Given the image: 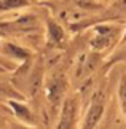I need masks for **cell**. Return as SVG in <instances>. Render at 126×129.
Returning a JSON list of instances; mask_svg holds the SVG:
<instances>
[{
    "instance_id": "obj_1",
    "label": "cell",
    "mask_w": 126,
    "mask_h": 129,
    "mask_svg": "<svg viewBox=\"0 0 126 129\" xmlns=\"http://www.w3.org/2000/svg\"><path fill=\"white\" fill-rule=\"evenodd\" d=\"M75 112H77V104H75V101H72V99L65 101L64 108H62V115H61V121H59V126H61V127L73 126V123H75Z\"/></svg>"
},
{
    "instance_id": "obj_2",
    "label": "cell",
    "mask_w": 126,
    "mask_h": 129,
    "mask_svg": "<svg viewBox=\"0 0 126 129\" xmlns=\"http://www.w3.org/2000/svg\"><path fill=\"white\" fill-rule=\"evenodd\" d=\"M104 112V104L102 102H94L91 107H89V112L86 118H85V127H94L99 123L100 116H102Z\"/></svg>"
},
{
    "instance_id": "obj_3",
    "label": "cell",
    "mask_w": 126,
    "mask_h": 129,
    "mask_svg": "<svg viewBox=\"0 0 126 129\" xmlns=\"http://www.w3.org/2000/svg\"><path fill=\"white\" fill-rule=\"evenodd\" d=\"M26 5V0H0V10H8V8H16Z\"/></svg>"
},
{
    "instance_id": "obj_4",
    "label": "cell",
    "mask_w": 126,
    "mask_h": 129,
    "mask_svg": "<svg viewBox=\"0 0 126 129\" xmlns=\"http://www.w3.org/2000/svg\"><path fill=\"white\" fill-rule=\"evenodd\" d=\"M120 101H121L123 113L126 115V78H123L121 83H120Z\"/></svg>"
},
{
    "instance_id": "obj_5",
    "label": "cell",
    "mask_w": 126,
    "mask_h": 129,
    "mask_svg": "<svg viewBox=\"0 0 126 129\" xmlns=\"http://www.w3.org/2000/svg\"><path fill=\"white\" fill-rule=\"evenodd\" d=\"M49 32H51V40H54V42H59L64 35L62 30L58 26H54V24H49Z\"/></svg>"
},
{
    "instance_id": "obj_6",
    "label": "cell",
    "mask_w": 126,
    "mask_h": 129,
    "mask_svg": "<svg viewBox=\"0 0 126 129\" xmlns=\"http://www.w3.org/2000/svg\"><path fill=\"white\" fill-rule=\"evenodd\" d=\"M7 53H11V54H14V56H19V57H26L27 54H26V51H22L21 48H18V46H14V45H7Z\"/></svg>"
}]
</instances>
